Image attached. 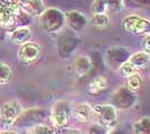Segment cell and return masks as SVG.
<instances>
[{
    "label": "cell",
    "mask_w": 150,
    "mask_h": 134,
    "mask_svg": "<svg viewBox=\"0 0 150 134\" xmlns=\"http://www.w3.org/2000/svg\"><path fill=\"white\" fill-rule=\"evenodd\" d=\"M40 26L47 34H55L62 30L65 26V13L57 8L46 9L39 17Z\"/></svg>",
    "instance_id": "1"
},
{
    "label": "cell",
    "mask_w": 150,
    "mask_h": 134,
    "mask_svg": "<svg viewBox=\"0 0 150 134\" xmlns=\"http://www.w3.org/2000/svg\"><path fill=\"white\" fill-rule=\"evenodd\" d=\"M71 112L72 109L67 101H58L55 103L50 112V121L53 123V128L56 130L67 128Z\"/></svg>",
    "instance_id": "2"
},
{
    "label": "cell",
    "mask_w": 150,
    "mask_h": 134,
    "mask_svg": "<svg viewBox=\"0 0 150 134\" xmlns=\"http://www.w3.org/2000/svg\"><path fill=\"white\" fill-rule=\"evenodd\" d=\"M122 27L127 32L132 35H148L150 34V20L138 15H129L122 19Z\"/></svg>",
    "instance_id": "3"
},
{
    "label": "cell",
    "mask_w": 150,
    "mask_h": 134,
    "mask_svg": "<svg viewBox=\"0 0 150 134\" xmlns=\"http://www.w3.org/2000/svg\"><path fill=\"white\" fill-rule=\"evenodd\" d=\"M23 113V107L17 100H11L4 103L0 107V120L1 123L10 128L15 125L20 114Z\"/></svg>",
    "instance_id": "4"
},
{
    "label": "cell",
    "mask_w": 150,
    "mask_h": 134,
    "mask_svg": "<svg viewBox=\"0 0 150 134\" xmlns=\"http://www.w3.org/2000/svg\"><path fill=\"white\" fill-rule=\"evenodd\" d=\"M93 111L94 116L98 117V123L103 126L110 128L117 122L118 113L115 107L111 104H98L93 107Z\"/></svg>",
    "instance_id": "5"
},
{
    "label": "cell",
    "mask_w": 150,
    "mask_h": 134,
    "mask_svg": "<svg viewBox=\"0 0 150 134\" xmlns=\"http://www.w3.org/2000/svg\"><path fill=\"white\" fill-rule=\"evenodd\" d=\"M42 54V47L37 43L28 41L26 44L21 45L20 48L18 49L17 56L19 60L24 64H31L36 62L38 58L40 57Z\"/></svg>",
    "instance_id": "6"
},
{
    "label": "cell",
    "mask_w": 150,
    "mask_h": 134,
    "mask_svg": "<svg viewBox=\"0 0 150 134\" xmlns=\"http://www.w3.org/2000/svg\"><path fill=\"white\" fill-rule=\"evenodd\" d=\"M20 10L30 17H40L46 10L43 0H16Z\"/></svg>",
    "instance_id": "7"
},
{
    "label": "cell",
    "mask_w": 150,
    "mask_h": 134,
    "mask_svg": "<svg viewBox=\"0 0 150 134\" xmlns=\"http://www.w3.org/2000/svg\"><path fill=\"white\" fill-rule=\"evenodd\" d=\"M88 24V18L80 11L71 10L65 13V25H67L73 30L76 32H83Z\"/></svg>",
    "instance_id": "8"
},
{
    "label": "cell",
    "mask_w": 150,
    "mask_h": 134,
    "mask_svg": "<svg viewBox=\"0 0 150 134\" xmlns=\"http://www.w3.org/2000/svg\"><path fill=\"white\" fill-rule=\"evenodd\" d=\"M74 117L81 123H88L94 119V111L93 107L88 103H80L75 106Z\"/></svg>",
    "instance_id": "9"
},
{
    "label": "cell",
    "mask_w": 150,
    "mask_h": 134,
    "mask_svg": "<svg viewBox=\"0 0 150 134\" xmlns=\"http://www.w3.org/2000/svg\"><path fill=\"white\" fill-rule=\"evenodd\" d=\"M10 39L13 44L16 45H24L28 41H30L31 39V32L30 29L26 26L17 27L15 28L13 32H10Z\"/></svg>",
    "instance_id": "10"
},
{
    "label": "cell",
    "mask_w": 150,
    "mask_h": 134,
    "mask_svg": "<svg viewBox=\"0 0 150 134\" xmlns=\"http://www.w3.org/2000/svg\"><path fill=\"white\" fill-rule=\"evenodd\" d=\"M128 62L133 65L137 69H141V68H144L147 65L149 64L150 55H148L147 53H144L142 51H137V53L132 54L131 56H129Z\"/></svg>",
    "instance_id": "11"
},
{
    "label": "cell",
    "mask_w": 150,
    "mask_h": 134,
    "mask_svg": "<svg viewBox=\"0 0 150 134\" xmlns=\"http://www.w3.org/2000/svg\"><path fill=\"white\" fill-rule=\"evenodd\" d=\"M74 72L79 77L84 76L85 74H88V70L92 67V62L88 56H80L74 62Z\"/></svg>",
    "instance_id": "12"
},
{
    "label": "cell",
    "mask_w": 150,
    "mask_h": 134,
    "mask_svg": "<svg viewBox=\"0 0 150 134\" xmlns=\"http://www.w3.org/2000/svg\"><path fill=\"white\" fill-rule=\"evenodd\" d=\"M16 24V17L13 16L10 8L0 1V25L10 27Z\"/></svg>",
    "instance_id": "13"
},
{
    "label": "cell",
    "mask_w": 150,
    "mask_h": 134,
    "mask_svg": "<svg viewBox=\"0 0 150 134\" xmlns=\"http://www.w3.org/2000/svg\"><path fill=\"white\" fill-rule=\"evenodd\" d=\"M108 87V81L104 76H96L88 85V91L92 95H98Z\"/></svg>",
    "instance_id": "14"
},
{
    "label": "cell",
    "mask_w": 150,
    "mask_h": 134,
    "mask_svg": "<svg viewBox=\"0 0 150 134\" xmlns=\"http://www.w3.org/2000/svg\"><path fill=\"white\" fill-rule=\"evenodd\" d=\"M125 85H127V88L131 92H137L139 89L142 87L144 85V79L142 77L140 76L139 73H136L131 76L127 77V81H125Z\"/></svg>",
    "instance_id": "15"
},
{
    "label": "cell",
    "mask_w": 150,
    "mask_h": 134,
    "mask_svg": "<svg viewBox=\"0 0 150 134\" xmlns=\"http://www.w3.org/2000/svg\"><path fill=\"white\" fill-rule=\"evenodd\" d=\"M133 131L136 134H150V117H141L133 125Z\"/></svg>",
    "instance_id": "16"
},
{
    "label": "cell",
    "mask_w": 150,
    "mask_h": 134,
    "mask_svg": "<svg viewBox=\"0 0 150 134\" xmlns=\"http://www.w3.org/2000/svg\"><path fill=\"white\" fill-rule=\"evenodd\" d=\"M91 24L98 28V29H104L110 25V18L106 13H99V15H92L91 17Z\"/></svg>",
    "instance_id": "17"
},
{
    "label": "cell",
    "mask_w": 150,
    "mask_h": 134,
    "mask_svg": "<svg viewBox=\"0 0 150 134\" xmlns=\"http://www.w3.org/2000/svg\"><path fill=\"white\" fill-rule=\"evenodd\" d=\"M26 134H58L57 130L44 124H36L27 130Z\"/></svg>",
    "instance_id": "18"
},
{
    "label": "cell",
    "mask_w": 150,
    "mask_h": 134,
    "mask_svg": "<svg viewBox=\"0 0 150 134\" xmlns=\"http://www.w3.org/2000/svg\"><path fill=\"white\" fill-rule=\"evenodd\" d=\"M11 77H13V72L10 66L0 63V86L9 83L11 81Z\"/></svg>",
    "instance_id": "19"
},
{
    "label": "cell",
    "mask_w": 150,
    "mask_h": 134,
    "mask_svg": "<svg viewBox=\"0 0 150 134\" xmlns=\"http://www.w3.org/2000/svg\"><path fill=\"white\" fill-rule=\"evenodd\" d=\"M106 8L105 0H93L91 5V13L92 15H99V13H105Z\"/></svg>",
    "instance_id": "20"
},
{
    "label": "cell",
    "mask_w": 150,
    "mask_h": 134,
    "mask_svg": "<svg viewBox=\"0 0 150 134\" xmlns=\"http://www.w3.org/2000/svg\"><path fill=\"white\" fill-rule=\"evenodd\" d=\"M119 69H120V73H121L125 78L129 76H131V75H133V74H136V73H139V69H137V68H136L132 64H130L128 60L125 62L123 64L120 65Z\"/></svg>",
    "instance_id": "21"
},
{
    "label": "cell",
    "mask_w": 150,
    "mask_h": 134,
    "mask_svg": "<svg viewBox=\"0 0 150 134\" xmlns=\"http://www.w3.org/2000/svg\"><path fill=\"white\" fill-rule=\"evenodd\" d=\"M106 8L111 13H119L123 8V0H105Z\"/></svg>",
    "instance_id": "22"
},
{
    "label": "cell",
    "mask_w": 150,
    "mask_h": 134,
    "mask_svg": "<svg viewBox=\"0 0 150 134\" xmlns=\"http://www.w3.org/2000/svg\"><path fill=\"white\" fill-rule=\"evenodd\" d=\"M108 133H109V128L103 126V125H101L99 123H95V124H93L91 126V128L88 130L86 134H108Z\"/></svg>",
    "instance_id": "23"
},
{
    "label": "cell",
    "mask_w": 150,
    "mask_h": 134,
    "mask_svg": "<svg viewBox=\"0 0 150 134\" xmlns=\"http://www.w3.org/2000/svg\"><path fill=\"white\" fill-rule=\"evenodd\" d=\"M141 48H142V51L150 55V34L146 35L144 37L142 41H141Z\"/></svg>",
    "instance_id": "24"
},
{
    "label": "cell",
    "mask_w": 150,
    "mask_h": 134,
    "mask_svg": "<svg viewBox=\"0 0 150 134\" xmlns=\"http://www.w3.org/2000/svg\"><path fill=\"white\" fill-rule=\"evenodd\" d=\"M58 134H82L81 131L74 130V128H63V130H57Z\"/></svg>",
    "instance_id": "25"
},
{
    "label": "cell",
    "mask_w": 150,
    "mask_h": 134,
    "mask_svg": "<svg viewBox=\"0 0 150 134\" xmlns=\"http://www.w3.org/2000/svg\"><path fill=\"white\" fill-rule=\"evenodd\" d=\"M133 2L139 7H150V0H133Z\"/></svg>",
    "instance_id": "26"
},
{
    "label": "cell",
    "mask_w": 150,
    "mask_h": 134,
    "mask_svg": "<svg viewBox=\"0 0 150 134\" xmlns=\"http://www.w3.org/2000/svg\"><path fill=\"white\" fill-rule=\"evenodd\" d=\"M0 134H18L17 132L15 131H9V130H5V131H1Z\"/></svg>",
    "instance_id": "27"
},
{
    "label": "cell",
    "mask_w": 150,
    "mask_h": 134,
    "mask_svg": "<svg viewBox=\"0 0 150 134\" xmlns=\"http://www.w3.org/2000/svg\"><path fill=\"white\" fill-rule=\"evenodd\" d=\"M149 78H150V73H149Z\"/></svg>",
    "instance_id": "28"
}]
</instances>
